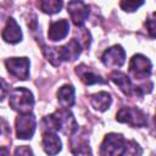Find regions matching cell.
Masks as SVG:
<instances>
[{
    "mask_svg": "<svg viewBox=\"0 0 156 156\" xmlns=\"http://www.w3.org/2000/svg\"><path fill=\"white\" fill-rule=\"evenodd\" d=\"M10 107L20 113H29L34 105L32 93L26 88H15L10 93Z\"/></svg>",
    "mask_w": 156,
    "mask_h": 156,
    "instance_id": "cell-1",
    "label": "cell"
},
{
    "mask_svg": "<svg viewBox=\"0 0 156 156\" xmlns=\"http://www.w3.org/2000/svg\"><path fill=\"white\" fill-rule=\"evenodd\" d=\"M126 143L127 140L121 134H107L100 146V156H123Z\"/></svg>",
    "mask_w": 156,
    "mask_h": 156,
    "instance_id": "cell-2",
    "label": "cell"
},
{
    "mask_svg": "<svg viewBox=\"0 0 156 156\" xmlns=\"http://www.w3.org/2000/svg\"><path fill=\"white\" fill-rule=\"evenodd\" d=\"M117 121L132 127H145L147 123L146 115L136 107H122L117 113Z\"/></svg>",
    "mask_w": 156,
    "mask_h": 156,
    "instance_id": "cell-3",
    "label": "cell"
},
{
    "mask_svg": "<svg viewBox=\"0 0 156 156\" xmlns=\"http://www.w3.org/2000/svg\"><path fill=\"white\" fill-rule=\"evenodd\" d=\"M37 121L33 113H20L16 118V134L20 139H30L35 132Z\"/></svg>",
    "mask_w": 156,
    "mask_h": 156,
    "instance_id": "cell-4",
    "label": "cell"
},
{
    "mask_svg": "<svg viewBox=\"0 0 156 156\" xmlns=\"http://www.w3.org/2000/svg\"><path fill=\"white\" fill-rule=\"evenodd\" d=\"M151 69H152V63L144 55L140 54L134 55L129 62V72L133 77L138 79L149 77L151 74Z\"/></svg>",
    "mask_w": 156,
    "mask_h": 156,
    "instance_id": "cell-5",
    "label": "cell"
},
{
    "mask_svg": "<svg viewBox=\"0 0 156 156\" xmlns=\"http://www.w3.org/2000/svg\"><path fill=\"white\" fill-rule=\"evenodd\" d=\"M9 73L17 79H27L29 77V60L27 57H11L5 61Z\"/></svg>",
    "mask_w": 156,
    "mask_h": 156,
    "instance_id": "cell-6",
    "label": "cell"
},
{
    "mask_svg": "<svg viewBox=\"0 0 156 156\" xmlns=\"http://www.w3.org/2000/svg\"><path fill=\"white\" fill-rule=\"evenodd\" d=\"M101 61L107 67H121L126 61V51L121 45H115L102 54Z\"/></svg>",
    "mask_w": 156,
    "mask_h": 156,
    "instance_id": "cell-7",
    "label": "cell"
},
{
    "mask_svg": "<svg viewBox=\"0 0 156 156\" xmlns=\"http://www.w3.org/2000/svg\"><path fill=\"white\" fill-rule=\"evenodd\" d=\"M67 9H68L72 22L77 27H80L89 16V7L82 1H69L67 5Z\"/></svg>",
    "mask_w": 156,
    "mask_h": 156,
    "instance_id": "cell-8",
    "label": "cell"
},
{
    "mask_svg": "<svg viewBox=\"0 0 156 156\" xmlns=\"http://www.w3.org/2000/svg\"><path fill=\"white\" fill-rule=\"evenodd\" d=\"M69 32V23L67 20H60L52 22L49 27L48 37L51 41H60L67 37Z\"/></svg>",
    "mask_w": 156,
    "mask_h": 156,
    "instance_id": "cell-9",
    "label": "cell"
},
{
    "mask_svg": "<svg viewBox=\"0 0 156 156\" xmlns=\"http://www.w3.org/2000/svg\"><path fill=\"white\" fill-rule=\"evenodd\" d=\"M1 37L5 41L10 43V44H16L22 39V32L20 26L17 24V22L13 18H9L6 27L4 28Z\"/></svg>",
    "mask_w": 156,
    "mask_h": 156,
    "instance_id": "cell-10",
    "label": "cell"
},
{
    "mask_svg": "<svg viewBox=\"0 0 156 156\" xmlns=\"http://www.w3.org/2000/svg\"><path fill=\"white\" fill-rule=\"evenodd\" d=\"M58 51H60L61 61H74L76 58H78L82 49H80L79 41L76 38H73L66 45L60 46Z\"/></svg>",
    "mask_w": 156,
    "mask_h": 156,
    "instance_id": "cell-11",
    "label": "cell"
},
{
    "mask_svg": "<svg viewBox=\"0 0 156 156\" xmlns=\"http://www.w3.org/2000/svg\"><path fill=\"white\" fill-rule=\"evenodd\" d=\"M110 79L126 94V95H132L133 93L136 94V87H134L129 79V77L122 72H112L110 74Z\"/></svg>",
    "mask_w": 156,
    "mask_h": 156,
    "instance_id": "cell-12",
    "label": "cell"
},
{
    "mask_svg": "<svg viewBox=\"0 0 156 156\" xmlns=\"http://www.w3.org/2000/svg\"><path fill=\"white\" fill-rule=\"evenodd\" d=\"M41 145L44 151L50 156L58 154V151L61 150V140L55 134V132H45L43 134Z\"/></svg>",
    "mask_w": 156,
    "mask_h": 156,
    "instance_id": "cell-13",
    "label": "cell"
},
{
    "mask_svg": "<svg viewBox=\"0 0 156 156\" xmlns=\"http://www.w3.org/2000/svg\"><path fill=\"white\" fill-rule=\"evenodd\" d=\"M76 72L80 77V80L87 85H91V84H96V83H99V84L106 83V80L100 74L95 73L93 69H90L89 67H87L83 63L76 67Z\"/></svg>",
    "mask_w": 156,
    "mask_h": 156,
    "instance_id": "cell-14",
    "label": "cell"
},
{
    "mask_svg": "<svg viewBox=\"0 0 156 156\" xmlns=\"http://www.w3.org/2000/svg\"><path fill=\"white\" fill-rule=\"evenodd\" d=\"M57 100L60 102V105L65 108H68L71 106L74 105V88L72 85H62L58 90H57Z\"/></svg>",
    "mask_w": 156,
    "mask_h": 156,
    "instance_id": "cell-15",
    "label": "cell"
},
{
    "mask_svg": "<svg viewBox=\"0 0 156 156\" xmlns=\"http://www.w3.org/2000/svg\"><path fill=\"white\" fill-rule=\"evenodd\" d=\"M111 101H112V98L106 91H99V93L91 95V98H90V102H91L93 107L98 111H106L110 107Z\"/></svg>",
    "mask_w": 156,
    "mask_h": 156,
    "instance_id": "cell-16",
    "label": "cell"
},
{
    "mask_svg": "<svg viewBox=\"0 0 156 156\" xmlns=\"http://www.w3.org/2000/svg\"><path fill=\"white\" fill-rule=\"evenodd\" d=\"M71 151L74 156H90L91 155L88 141L80 136L71 139Z\"/></svg>",
    "mask_w": 156,
    "mask_h": 156,
    "instance_id": "cell-17",
    "label": "cell"
},
{
    "mask_svg": "<svg viewBox=\"0 0 156 156\" xmlns=\"http://www.w3.org/2000/svg\"><path fill=\"white\" fill-rule=\"evenodd\" d=\"M39 6L41 9V11L52 15L56 12H60L61 7H62V2L61 1H56V0H45V1H40Z\"/></svg>",
    "mask_w": 156,
    "mask_h": 156,
    "instance_id": "cell-18",
    "label": "cell"
},
{
    "mask_svg": "<svg viewBox=\"0 0 156 156\" xmlns=\"http://www.w3.org/2000/svg\"><path fill=\"white\" fill-rule=\"evenodd\" d=\"M141 154H143V149L139 146V144H136V141L129 140L126 143L123 156H141Z\"/></svg>",
    "mask_w": 156,
    "mask_h": 156,
    "instance_id": "cell-19",
    "label": "cell"
},
{
    "mask_svg": "<svg viewBox=\"0 0 156 156\" xmlns=\"http://www.w3.org/2000/svg\"><path fill=\"white\" fill-rule=\"evenodd\" d=\"M144 4V1H129V0H127V1H121L119 2V5H121V7L124 10V11H128V12H132V11H134V10H136L139 6H141Z\"/></svg>",
    "mask_w": 156,
    "mask_h": 156,
    "instance_id": "cell-20",
    "label": "cell"
},
{
    "mask_svg": "<svg viewBox=\"0 0 156 156\" xmlns=\"http://www.w3.org/2000/svg\"><path fill=\"white\" fill-rule=\"evenodd\" d=\"M13 156H33V151L29 146L22 145V146H17L15 150Z\"/></svg>",
    "mask_w": 156,
    "mask_h": 156,
    "instance_id": "cell-21",
    "label": "cell"
},
{
    "mask_svg": "<svg viewBox=\"0 0 156 156\" xmlns=\"http://www.w3.org/2000/svg\"><path fill=\"white\" fill-rule=\"evenodd\" d=\"M9 94V85L7 83L0 77V101Z\"/></svg>",
    "mask_w": 156,
    "mask_h": 156,
    "instance_id": "cell-22",
    "label": "cell"
},
{
    "mask_svg": "<svg viewBox=\"0 0 156 156\" xmlns=\"http://www.w3.org/2000/svg\"><path fill=\"white\" fill-rule=\"evenodd\" d=\"M146 27L149 28V32H150L151 37L154 38V37H155V21H154V18H150V20L146 22Z\"/></svg>",
    "mask_w": 156,
    "mask_h": 156,
    "instance_id": "cell-23",
    "label": "cell"
},
{
    "mask_svg": "<svg viewBox=\"0 0 156 156\" xmlns=\"http://www.w3.org/2000/svg\"><path fill=\"white\" fill-rule=\"evenodd\" d=\"M0 156H10V151L6 147H0Z\"/></svg>",
    "mask_w": 156,
    "mask_h": 156,
    "instance_id": "cell-24",
    "label": "cell"
},
{
    "mask_svg": "<svg viewBox=\"0 0 156 156\" xmlns=\"http://www.w3.org/2000/svg\"><path fill=\"white\" fill-rule=\"evenodd\" d=\"M0 133H1V124H0Z\"/></svg>",
    "mask_w": 156,
    "mask_h": 156,
    "instance_id": "cell-25",
    "label": "cell"
}]
</instances>
